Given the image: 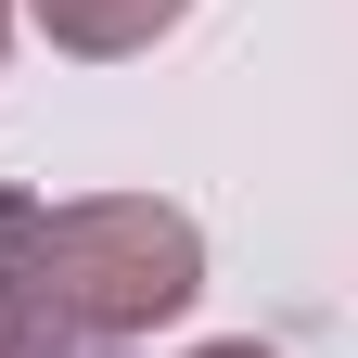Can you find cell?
<instances>
[{
  "instance_id": "obj_3",
  "label": "cell",
  "mask_w": 358,
  "mask_h": 358,
  "mask_svg": "<svg viewBox=\"0 0 358 358\" xmlns=\"http://www.w3.org/2000/svg\"><path fill=\"white\" fill-rule=\"evenodd\" d=\"M192 358H268V345H192Z\"/></svg>"
},
{
  "instance_id": "obj_1",
  "label": "cell",
  "mask_w": 358,
  "mask_h": 358,
  "mask_svg": "<svg viewBox=\"0 0 358 358\" xmlns=\"http://www.w3.org/2000/svg\"><path fill=\"white\" fill-rule=\"evenodd\" d=\"M205 294V231L154 192H0V358H128Z\"/></svg>"
},
{
  "instance_id": "obj_4",
  "label": "cell",
  "mask_w": 358,
  "mask_h": 358,
  "mask_svg": "<svg viewBox=\"0 0 358 358\" xmlns=\"http://www.w3.org/2000/svg\"><path fill=\"white\" fill-rule=\"evenodd\" d=\"M0 52H13V0H0Z\"/></svg>"
},
{
  "instance_id": "obj_2",
  "label": "cell",
  "mask_w": 358,
  "mask_h": 358,
  "mask_svg": "<svg viewBox=\"0 0 358 358\" xmlns=\"http://www.w3.org/2000/svg\"><path fill=\"white\" fill-rule=\"evenodd\" d=\"M26 13H38L52 52H77V64H128V52H154L192 0H26Z\"/></svg>"
}]
</instances>
